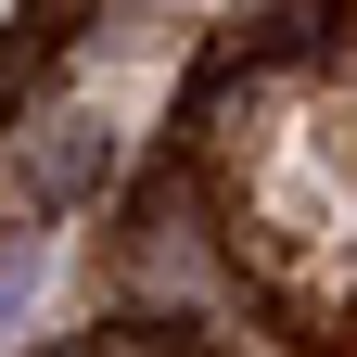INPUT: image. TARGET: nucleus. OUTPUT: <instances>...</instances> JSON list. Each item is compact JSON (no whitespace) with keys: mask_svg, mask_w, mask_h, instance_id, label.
<instances>
[{"mask_svg":"<svg viewBox=\"0 0 357 357\" xmlns=\"http://www.w3.org/2000/svg\"><path fill=\"white\" fill-rule=\"evenodd\" d=\"M38 281H52V230H13V243H0V319H13Z\"/></svg>","mask_w":357,"mask_h":357,"instance_id":"f257e3e1","label":"nucleus"},{"mask_svg":"<svg viewBox=\"0 0 357 357\" xmlns=\"http://www.w3.org/2000/svg\"><path fill=\"white\" fill-rule=\"evenodd\" d=\"M0 13H13V0H0Z\"/></svg>","mask_w":357,"mask_h":357,"instance_id":"f03ea898","label":"nucleus"}]
</instances>
